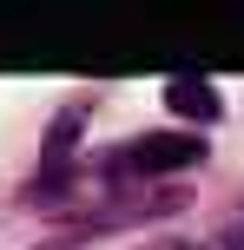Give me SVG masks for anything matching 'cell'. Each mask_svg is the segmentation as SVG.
Listing matches in <instances>:
<instances>
[{"label": "cell", "mask_w": 244, "mask_h": 250, "mask_svg": "<svg viewBox=\"0 0 244 250\" xmlns=\"http://www.w3.org/2000/svg\"><path fill=\"white\" fill-rule=\"evenodd\" d=\"M46 250H60V244H46Z\"/></svg>", "instance_id": "obj_4"}, {"label": "cell", "mask_w": 244, "mask_h": 250, "mask_svg": "<svg viewBox=\"0 0 244 250\" xmlns=\"http://www.w3.org/2000/svg\"><path fill=\"white\" fill-rule=\"evenodd\" d=\"M198 158H205V138L198 132H145L112 165H126V171H178V165H198Z\"/></svg>", "instance_id": "obj_1"}, {"label": "cell", "mask_w": 244, "mask_h": 250, "mask_svg": "<svg viewBox=\"0 0 244 250\" xmlns=\"http://www.w3.org/2000/svg\"><path fill=\"white\" fill-rule=\"evenodd\" d=\"M165 112H178L192 125H211L218 119V92H211L198 73H178V79H165Z\"/></svg>", "instance_id": "obj_2"}, {"label": "cell", "mask_w": 244, "mask_h": 250, "mask_svg": "<svg viewBox=\"0 0 244 250\" xmlns=\"http://www.w3.org/2000/svg\"><path fill=\"white\" fill-rule=\"evenodd\" d=\"M158 250H205V244H185V237H178V244H158Z\"/></svg>", "instance_id": "obj_3"}]
</instances>
